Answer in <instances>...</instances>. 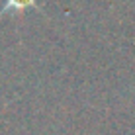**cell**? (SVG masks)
Listing matches in <instances>:
<instances>
[{"mask_svg": "<svg viewBox=\"0 0 135 135\" xmlns=\"http://www.w3.org/2000/svg\"><path fill=\"white\" fill-rule=\"evenodd\" d=\"M27 4H33V0H8L6 10H10V8H22V6H27Z\"/></svg>", "mask_w": 135, "mask_h": 135, "instance_id": "6da1fadb", "label": "cell"}]
</instances>
